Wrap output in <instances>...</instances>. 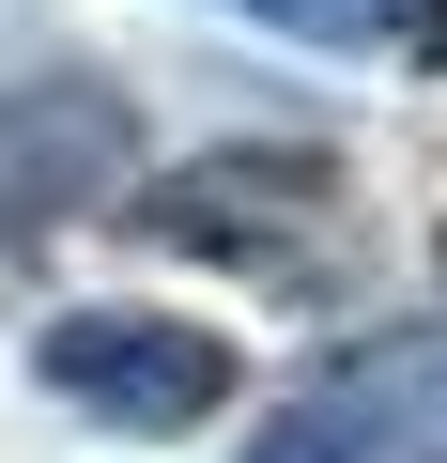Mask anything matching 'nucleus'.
I'll return each instance as SVG.
<instances>
[{
  "label": "nucleus",
  "instance_id": "obj_1",
  "mask_svg": "<svg viewBox=\"0 0 447 463\" xmlns=\"http://www.w3.org/2000/svg\"><path fill=\"white\" fill-rule=\"evenodd\" d=\"M124 232L170 263H247V279H293L324 232H340V155L309 139H216L185 170H139L124 185Z\"/></svg>",
  "mask_w": 447,
  "mask_h": 463
},
{
  "label": "nucleus",
  "instance_id": "obj_2",
  "mask_svg": "<svg viewBox=\"0 0 447 463\" xmlns=\"http://www.w3.org/2000/svg\"><path fill=\"white\" fill-rule=\"evenodd\" d=\"M32 386H47L62 417H93V432L170 448V432H200L216 402H232L247 371H232V340H216L200 309H139V294H108V309L32 325Z\"/></svg>",
  "mask_w": 447,
  "mask_h": 463
},
{
  "label": "nucleus",
  "instance_id": "obj_3",
  "mask_svg": "<svg viewBox=\"0 0 447 463\" xmlns=\"http://www.w3.org/2000/svg\"><path fill=\"white\" fill-rule=\"evenodd\" d=\"M139 185V93L93 78V62H47V78H0V248H32L62 216H108Z\"/></svg>",
  "mask_w": 447,
  "mask_h": 463
},
{
  "label": "nucleus",
  "instance_id": "obj_4",
  "mask_svg": "<svg viewBox=\"0 0 447 463\" xmlns=\"http://www.w3.org/2000/svg\"><path fill=\"white\" fill-rule=\"evenodd\" d=\"M247 463H416V448H401L355 386H293V402L247 432Z\"/></svg>",
  "mask_w": 447,
  "mask_h": 463
},
{
  "label": "nucleus",
  "instance_id": "obj_5",
  "mask_svg": "<svg viewBox=\"0 0 447 463\" xmlns=\"http://www.w3.org/2000/svg\"><path fill=\"white\" fill-rule=\"evenodd\" d=\"M232 16H263V32H293V47H386L401 0H232Z\"/></svg>",
  "mask_w": 447,
  "mask_h": 463
},
{
  "label": "nucleus",
  "instance_id": "obj_6",
  "mask_svg": "<svg viewBox=\"0 0 447 463\" xmlns=\"http://www.w3.org/2000/svg\"><path fill=\"white\" fill-rule=\"evenodd\" d=\"M432 386H447V325H432Z\"/></svg>",
  "mask_w": 447,
  "mask_h": 463
}]
</instances>
